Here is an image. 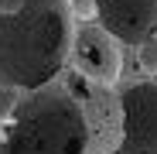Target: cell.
<instances>
[{
	"mask_svg": "<svg viewBox=\"0 0 157 154\" xmlns=\"http://www.w3.org/2000/svg\"><path fill=\"white\" fill-rule=\"evenodd\" d=\"M150 154H157V147H154V151H150Z\"/></svg>",
	"mask_w": 157,
	"mask_h": 154,
	"instance_id": "obj_10",
	"label": "cell"
},
{
	"mask_svg": "<svg viewBox=\"0 0 157 154\" xmlns=\"http://www.w3.org/2000/svg\"><path fill=\"white\" fill-rule=\"evenodd\" d=\"M137 65L144 75H157V31L137 45Z\"/></svg>",
	"mask_w": 157,
	"mask_h": 154,
	"instance_id": "obj_7",
	"label": "cell"
},
{
	"mask_svg": "<svg viewBox=\"0 0 157 154\" xmlns=\"http://www.w3.org/2000/svg\"><path fill=\"white\" fill-rule=\"evenodd\" d=\"M68 7L78 21H92L96 17V0H68Z\"/></svg>",
	"mask_w": 157,
	"mask_h": 154,
	"instance_id": "obj_9",
	"label": "cell"
},
{
	"mask_svg": "<svg viewBox=\"0 0 157 154\" xmlns=\"http://www.w3.org/2000/svg\"><path fill=\"white\" fill-rule=\"evenodd\" d=\"M86 116L65 79L24 89L0 130V154H86Z\"/></svg>",
	"mask_w": 157,
	"mask_h": 154,
	"instance_id": "obj_2",
	"label": "cell"
},
{
	"mask_svg": "<svg viewBox=\"0 0 157 154\" xmlns=\"http://www.w3.org/2000/svg\"><path fill=\"white\" fill-rule=\"evenodd\" d=\"M72 31L68 0H0V82L24 93L58 79Z\"/></svg>",
	"mask_w": 157,
	"mask_h": 154,
	"instance_id": "obj_1",
	"label": "cell"
},
{
	"mask_svg": "<svg viewBox=\"0 0 157 154\" xmlns=\"http://www.w3.org/2000/svg\"><path fill=\"white\" fill-rule=\"evenodd\" d=\"M65 82L75 93L78 106H82V116H86V130H89L86 154H116L120 140H123V103H120V93L113 86L86 79L75 69L65 75Z\"/></svg>",
	"mask_w": 157,
	"mask_h": 154,
	"instance_id": "obj_3",
	"label": "cell"
},
{
	"mask_svg": "<svg viewBox=\"0 0 157 154\" xmlns=\"http://www.w3.org/2000/svg\"><path fill=\"white\" fill-rule=\"evenodd\" d=\"M123 140L116 154H150L157 147V82H130L120 93Z\"/></svg>",
	"mask_w": 157,
	"mask_h": 154,
	"instance_id": "obj_5",
	"label": "cell"
},
{
	"mask_svg": "<svg viewBox=\"0 0 157 154\" xmlns=\"http://www.w3.org/2000/svg\"><path fill=\"white\" fill-rule=\"evenodd\" d=\"M17 99H21V89H14V86H4V82H0V123L10 116V110L17 106Z\"/></svg>",
	"mask_w": 157,
	"mask_h": 154,
	"instance_id": "obj_8",
	"label": "cell"
},
{
	"mask_svg": "<svg viewBox=\"0 0 157 154\" xmlns=\"http://www.w3.org/2000/svg\"><path fill=\"white\" fill-rule=\"evenodd\" d=\"M68 65L75 72H82L86 79L102 82V86H116L123 75V51L120 41L96 21H82L72 31L68 45Z\"/></svg>",
	"mask_w": 157,
	"mask_h": 154,
	"instance_id": "obj_4",
	"label": "cell"
},
{
	"mask_svg": "<svg viewBox=\"0 0 157 154\" xmlns=\"http://www.w3.org/2000/svg\"><path fill=\"white\" fill-rule=\"evenodd\" d=\"M96 24L120 45H140L157 31V0H96Z\"/></svg>",
	"mask_w": 157,
	"mask_h": 154,
	"instance_id": "obj_6",
	"label": "cell"
}]
</instances>
